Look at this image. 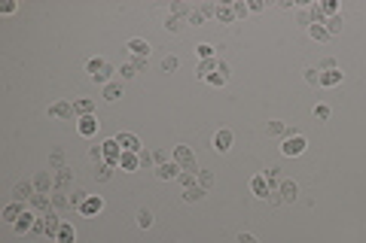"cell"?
<instances>
[{"label": "cell", "instance_id": "41", "mask_svg": "<svg viewBox=\"0 0 366 243\" xmlns=\"http://www.w3.org/2000/svg\"><path fill=\"white\" fill-rule=\"evenodd\" d=\"M199 186L208 192V188L214 186V174H211V170H199Z\"/></svg>", "mask_w": 366, "mask_h": 243}, {"label": "cell", "instance_id": "37", "mask_svg": "<svg viewBox=\"0 0 366 243\" xmlns=\"http://www.w3.org/2000/svg\"><path fill=\"white\" fill-rule=\"evenodd\" d=\"M171 16H177V18H190V6L177 0V4H171Z\"/></svg>", "mask_w": 366, "mask_h": 243}, {"label": "cell", "instance_id": "20", "mask_svg": "<svg viewBox=\"0 0 366 243\" xmlns=\"http://www.w3.org/2000/svg\"><path fill=\"white\" fill-rule=\"evenodd\" d=\"M70 186H73V170H70V168H61V170L55 174V188H58V192H67Z\"/></svg>", "mask_w": 366, "mask_h": 243}, {"label": "cell", "instance_id": "3", "mask_svg": "<svg viewBox=\"0 0 366 243\" xmlns=\"http://www.w3.org/2000/svg\"><path fill=\"white\" fill-rule=\"evenodd\" d=\"M174 161L183 170H196V155H193L190 146H174Z\"/></svg>", "mask_w": 366, "mask_h": 243}, {"label": "cell", "instance_id": "10", "mask_svg": "<svg viewBox=\"0 0 366 243\" xmlns=\"http://www.w3.org/2000/svg\"><path fill=\"white\" fill-rule=\"evenodd\" d=\"M278 194H281V200H284V204H293V200H296V194H299V186L293 182V180H281Z\"/></svg>", "mask_w": 366, "mask_h": 243}, {"label": "cell", "instance_id": "27", "mask_svg": "<svg viewBox=\"0 0 366 243\" xmlns=\"http://www.w3.org/2000/svg\"><path fill=\"white\" fill-rule=\"evenodd\" d=\"M266 134H269V137H287V134H290V125H284V122L272 118L269 125H266Z\"/></svg>", "mask_w": 366, "mask_h": 243}, {"label": "cell", "instance_id": "32", "mask_svg": "<svg viewBox=\"0 0 366 243\" xmlns=\"http://www.w3.org/2000/svg\"><path fill=\"white\" fill-rule=\"evenodd\" d=\"M110 176H113V164H107V161H101V164L95 168V180H98V182H107Z\"/></svg>", "mask_w": 366, "mask_h": 243}, {"label": "cell", "instance_id": "1", "mask_svg": "<svg viewBox=\"0 0 366 243\" xmlns=\"http://www.w3.org/2000/svg\"><path fill=\"white\" fill-rule=\"evenodd\" d=\"M86 73L95 79V82H110V73H113V67H110V61H104V58H92L89 64H86Z\"/></svg>", "mask_w": 366, "mask_h": 243}, {"label": "cell", "instance_id": "49", "mask_svg": "<svg viewBox=\"0 0 366 243\" xmlns=\"http://www.w3.org/2000/svg\"><path fill=\"white\" fill-rule=\"evenodd\" d=\"M226 79H229V76H223V73L217 70V73H211V76H208V82H211V86H223Z\"/></svg>", "mask_w": 366, "mask_h": 243}, {"label": "cell", "instance_id": "52", "mask_svg": "<svg viewBox=\"0 0 366 243\" xmlns=\"http://www.w3.org/2000/svg\"><path fill=\"white\" fill-rule=\"evenodd\" d=\"M232 10H235V16H238V18H244V16L250 12V6H247V4H232Z\"/></svg>", "mask_w": 366, "mask_h": 243}, {"label": "cell", "instance_id": "8", "mask_svg": "<svg viewBox=\"0 0 366 243\" xmlns=\"http://www.w3.org/2000/svg\"><path fill=\"white\" fill-rule=\"evenodd\" d=\"M31 182H34V188L40 192V194H49V188H55V176H52L49 170H40V174H37Z\"/></svg>", "mask_w": 366, "mask_h": 243}, {"label": "cell", "instance_id": "47", "mask_svg": "<svg viewBox=\"0 0 366 243\" xmlns=\"http://www.w3.org/2000/svg\"><path fill=\"white\" fill-rule=\"evenodd\" d=\"M31 234H46V219H43V216H37V222H34Z\"/></svg>", "mask_w": 366, "mask_h": 243}, {"label": "cell", "instance_id": "2", "mask_svg": "<svg viewBox=\"0 0 366 243\" xmlns=\"http://www.w3.org/2000/svg\"><path fill=\"white\" fill-rule=\"evenodd\" d=\"M34 194H37V188H34V182H28V180L13 186V200H19V204H25V207L31 204V198H34Z\"/></svg>", "mask_w": 366, "mask_h": 243}, {"label": "cell", "instance_id": "54", "mask_svg": "<svg viewBox=\"0 0 366 243\" xmlns=\"http://www.w3.org/2000/svg\"><path fill=\"white\" fill-rule=\"evenodd\" d=\"M323 70H336V58H323V61H320V73H323Z\"/></svg>", "mask_w": 366, "mask_h": 243}, {"label": "cell", "instance_id": "14", "mask_svg": "<svg viewBox=\"0 0 366 243\" xmlns=\"http://www.w3.org/2000/svg\"><path fill=\"white\" fill-rule=\"evenodd\" d=\"M214 149H217V152H229V149H232V131H226V128L217 131V134H214Z\"/></svg>", "mask_w": 366, "mask_h": 243}, {"label": "cell", "instance_id": "59", "mask_svg": "<svg viewBox=\"0 0 366 243\" xmlns=\"http://www.w3.org/2000/svg\"><path fill=\"white\" fill-rule=\"evenodd\" d=\"M0 12H4V16H13V12H16V4L10 0V4H4V10H0Z\"/></svg>", "mask_w": 366, "mask_h": 243}, {"label": "cell", "instance_id": "40", "mask_svg": "<svg viewBox=\"0 0 366 243\" xmlns=\"http://www.w3.org/2000/svg\"><path fill=\"white\" fill-rule=\"evenodd\" d=\"M137 225L140 228H150L153 225V213L150 210H137Z\"/></svg>", "mask_w": 366, "mask_h": 243}, {"label": "cell", "instance_id": "58", "mask_svg": "<svg viewBox=\"0 0 366 243\" xmlns=\"http://www.w3.org/2000/svg\"><path fill=\"white\" fill-rule=\"evenodd\" d=\"M247 6H250V10H253V12H260V10H263V6H266V4H263V0H250V4H247Z\"/></svg>", "mask_w": 366, "mask_h": 243}, {"label": "cell", "instance_id": "43", "mask_svg": "<svg viewBox=\"0 0 366 243\" xmlns=\"http://www.w3.org/2000/svg\"><path fill=\"white\" fill-rule=\"evenodd\" d=\"M177 64H180V61H177V55H165V58H162V70H165V73L177 70Z\"/></svg>", "mask_w": 366, "mask_h": 243}, {"label": "cell", "instance_id": "51", "mask_svg": "<svg viewBox=\"0 0 366 243\" xmlns=\"http://www.w3.org/2000/svg\"><path fill=\"white\" fill-rule=\"evenodd\" d=\"M86 198H89V194H86L83 188H77V192H73V198H70V200H73V207H80V204H83Z\"/></svg>", "mask_w": 366, "mask_h": 243}, {"label": "cell", "instance_id": "9", "mask_svg": "<svg viewBox=\"0 0 366 243\" xmlns=\"http://www.w3.org/2000/svg\"><path fill=\"white\" fill-rule=\"evenodd\" d=\"M180 174H183V168L177 164L174 158H171V161H165V164H159V168H156V176H159V180H177Z\"/></svg>", "mask_w": 366, "mask_h": 243}, {"label": "cell", "instance_id": "18", "mask_svg": "<svg viewBox=\"0 0 366 243\" xmlns=\"http://www.w3.org/2000/svg\"><path fill=\"white\" fill-rule=\"evenodd\" d=\"M125 46L134 52V58H146V55H150V43H146V40H140V36H131Z\"/></svg>", "mask_w": 366, "mask_h": 243}, {"label": "cell", "instance_id": "31", "mask_svg": "<svg viewBox=\"0 0 366 243\" xmlns=\"http://www.w3.org/2000/svg\"><path fill=\"white\" fill-rule=\"evenodd\" d=\"M122 98V82H107L104 86V100H119Z\"/></svg>", "mask_w": 366, "mask_h": 243}, {"label": "cell", "instance_id": "57", "mask_svg": "<svg viewBox=\"0 0 366 243\" xmlns=\"http://www.w3.org/2000/svg\"><path fill=\"white\" fill-rule=\"evenodd\" d=\"M323 16H336V4L329 0V4H323Z\"/></svg>", "mask_w": 366, "mask_h": 243}, {"label": "cell", "instance_id": "44", "mask_svg": "<svg viewBox=\"0 0 366 243\" xmlns=\"http://www.w3.org/2000/svg\"><path fill=\"white\" fill-rule=\"evenodd\" d=\"M305 82H308V86H320V70L308 67V70H305Z\"/></svg>", "mask_w": 366, "mask_h": 243}, {"label": "cell", "instance_id": "42", "mask_svg": "<svg viewBox=\"0 0 366 243\" xmlns=\"http://www.w3.org/2000/svg\"><path fill=\"white\" fill-rule=\"evenodd\" d=\"M329 116H333V110H329L326 104H317V106H314V118H320V122H326Z\"/></svg>", "mask_w": 366, "mask_h": 243}, {"label": "cell", "instance_id": "22", "mask_svg": "<svg viewBox=\"0 0 366 243\" xmlns=\"http://www.w3.org/2000/svg\"><path fill=\"white\" fill-rule=\"evenodd\" d=\"M238 16H235V10H232V4H220L217 6V22L220 24H232Z\"/></svg>", "mask_w": 366, "mask_h": 243}, {"label": "cell", "instance_id": "26", "mask_svg": "<svg viewBox=\"0 0 366 243\" xmlns=\"http://www.w3.org/2000/svg\"><path fill=\"white\" fill-rule=\"evenodd\" d=\"M67 207H73V200H70V194L67 192H52V210H67Z\"/></svg>", "mask_w": 366, "mask_h": 243}, {"label": "cell", "instance_id": "60", "mask_svg": "<svg viewBox=\"0 0 366 243\" xmlns=\"http://www.w3.org/2000/svg\"><path fill=\"white\" fill-rule=\"evenodd\" d=\"M131 67H134V70H143V67H146V58H134Z\"/></svg>", "mask_w": 366, "mask_h": 243}, {"label": "cell", "instance_id": "56", "mask_svg": "<svg viewBox=\"0 0 366 243\" xmlns=\"http://www.w3.org/2000/svg\"><path fill=\"white\" fill-rule=\"evenodd\" d=\"M202 22H205V18H202V16H199V12H190V18H187V24H196V28H199V24H202Z\"/></svg>", "mask_w": 366, "mask_h": 243}, {"label": "cell", "instance_id": "34", "mask_svg": "<svg viewBox=\"0 0 366 243\" xmlns=\"http://www.w3.org/2000/svg\"><path fill=\"white\" fill-rule=\"evenodd\" d=\"M49 168H52V170L67 168V164H64V149H52V152H49Z\"/></svg>", "mask_w": 366, "mask_h": 243}, {"label": "cell", "instance_id": "13", "mask_svg": "<svg viewBox=\"0 0 366 243\" xmlns=\"http://www.w3.org/2000/svg\"><path fill=\"white\" fill-rule=\"evenodd\" d=\"M98 125H101V122H98L95 116H83L77 128H80V134H83V137H95V134H98Z\"/></svg>", "mask_w": 366, "mask_h": 243}, {"label": "cell", "instance_id": "15", "mask_svg": "<svg viewBox=\"0 0 366 243\" xmlns=\"http://www.w3.org/2000/svg\"><path fill=\"white\" fill-rule=\"evenodd\" d=\"M119 168H122L125 174H134V170L140 168V155H137V152H122V158H119Z\"/></svg>", "mask_w": 366, "mask_h": 243}, {"label": "cell", "instance_id": "5", "mask_svg": "<svg viewBox=\"0 0 366 243\" xmlns=\"http://www.w3.org/2000/svg\"><path fill=\"white\" fill-rule=\"evenodd\" d=\"M28 210H31V213H37V216H43V213H49V210H52V194H40V192H37V194L31 198V204H28Z\"/></svg>", "mask_w": 366, "mask_h": 243}, {"label": "cell", "instance_id": "16", "mask_svg": "<svg viewBox=\"0 0 366 243\" xmlns=\"http://www.w3.org/2000/svg\"><path fill=\"white\" fill-rule=\"evenodd\" d=\"M250 188H253V194H256V198H263V200L275 192V188L266 182V176H253V180H250Z\"/></svg>", "mask_w": 366, "mask_h": 243}, {"label": "cell", "instance_id": "35", "mask_svg": "<svg viewBox=\"0 0 366 243\" xmlns=\"http://www.w3.org/2000/svg\"><path fill=\"white\" fill-rule=\"evenodd\" d=\"M308 36H314V40H329V34H326V28H323L320 22H314V24L308 28Z\"/></svg>", "mask_w": 366, "mask_h": 243}, {"label": "cell", "instance_id": "23", "mask_svg": "<svg viewBox=\"0 0 366 243\" xmlns=\"http://www.w3.org/2000/svg\"><path fill=\"white\" fill-rule=\"evenodd\" d=\"M217 70H220V61H217V58H208V61H202V64L196 67V76H199V79H208V76L217 73Z\"/></svg>", "mask_w": 366, "mask_h": 243}, {"label": "cell", "instance_id": "33", "mask_svg": "<svg viewBox=\"0 0 366 243\" xmlns=\"http://www.w3.org/2000/svg\"><path fill=\"white\" fill-rule=\"evenodd\" d=\"M177 182H180L183 188H190V186H199V170H183V174L177 176Z\"/></svg>", "mask_w": 366, "mask_h": 243}, {"label": "cell", "instance_id": "17", "mask_svg": "<svg viewBox=\"0 0 366 243\" xmlns=\"http://www.w3.org/2000/svg\"><path fill=\"white\" fill-rule=\"evenodd\" d=\"M34 222H37V213L25 210V213H22V219H19V222L13 225V231H16V234H28V231L34 228Z\"/></svg>", "mask_w": 366, "mask_h": 243}, {"label": "cell", "instance_id": "19", "mask_svg": "<svg viewBox=\"0 0 366 243\" xmlns=\"http://www.w3.org/2000/svg\"><path fill=\"white\" fill-rule=\"evenodd\" d=\"M116 143L122 146V152H140V140L134 134H116Z\"/></svg>", "mask_w": 366, "mask_h": 243}, {"label": "cell", "instance_id": "12", "mask_svg": "<svg viewBox=\"0 0 366 243\" xmlns=\"http://www.w3.org/2000/svg\"><path fill=\"white\" fill-rule=\"evenodd\" d=\"M28 207L25 204H19V200H13L10 207H4V222H10V225H16L19 219H22V213H25Z\"/></svg>", "mask_w": 366, "mask_h": 243}, {"label": "cell", "instance_id": "6", "mask_svg": "<svg viewBox=\"0 0 366 243\" xmlns=\"http://www.w3.org/2000/svg\"><path fill=\"white\" fill-rule=\"evenodd\" d=\"M281 152H284V155H290V158H293V155H302V152H305V137H302V134L287 137V140L281 143Z\"/></svg>", "mask_w": 366, "mask_h": 243}, {"label": "cell", "instance_id": "28", "mask_svg": "<svg viewBox=\"0 0 366 243\" xmlns=\"http://www.w3.org/2000/svg\"><path fill=\"white\" fill-rule=\"evenodd\" d=\"M55 240H58V243H73V240H77V231H73V225H70V222H61Z\"/></svg>", "mask_w": 366, "mask_h": 243}, {"label": "cell", "instance_id": "4", "mask_svg": "<svg viewBox=\"0 0 366 243\" xmlns=\"http://www.w3.org/2000/svg\"><path fill=\"white\" fill-rule=\"evenodd\" d=\"M101 210H104V198H98V194H89L83 204L77 207V213H80V216H98Z\"/></svg>", "mask_w": 366, "mask_h": 243}, {"label": "cell", "instance_id": "55", "mask_svg": "<svg viewBox=\"0 0 366 243\" xmlns=\"http://www.w3.org/2000/svg\"><path fill=\"white\" fill-rule=\"evenodd\" d=\"M238 243H260V240H256L253 234H247V231H241V234H238Z\"/></svg>", "mask_w": 366, "mask_h": 243}, {"label": "cell", "instance_id": "53", "mask_svg": "<svg viewBox=\"0 0 366 243\" xmlns=\"http://www.w3.org/2000/svg\"><path fill=\"white\" fill-rule=\"evenodd\" d=\"M119 73H122V79H134V76H137V70H134L131 64H122V70H119Z\"/></svg>", "mask_w": 366, "mask_h": 243}, {"label": "cell", "instance_id": "38", "mask_svg": "<svg viewBox=\"0 0 366 243\" xmlns=\"http://www.w3.org/2000/svg\"><path fill=\"white\" fill-rule=\"evenodd\" d=\"M165 30H171V34L183 30V18H177V16H168V18H165Z\"/></svg>", "mask_w": 366, "mask_h": 243}, {"label": "cell", "instance_id": "48", "mask_svg": "<svg viewBox=\"0 0 366 243\" xmlns=\"http://www.w3.org/2000/svg\"><path fill=\"white\" fill-rule=\"evenodd\" d=\"M199 16H202V18H208V16H217V6H214V4H202V6H199Z\"/></svg>", "mask_w": 366, "mask_h": 243}, {"label": "cell", "instance_id": "24", "mask_svg": "<svg viewBox=\"0 0 366 243\" xmlns=\"http://www.w3.org/2000/svg\"><path fill=\"white\" fill-rule=\"evenodd\" d=\"M43 219H46V237H55V234H58V228H61L58 210H49V213H43Z\"/></svg>", "mask_w": 366, "mask_h": 243}, {"label": "cell", "instance_id": "30", "mask_svg": "<svg viewBox=\"0 0 366 243\" xmlns=\"http://www.w3.org/2000/svg\"><path fill=\"white\" fill-rule=\"evenodd\" d=\"M342 24H345V22H342V16H329V18L323 22V28H326V34H329V36L342 34Z\"/></svg>", "mask_w": 366, "mask_h": 243}, {"label": "cell", "instance_id": "39", "mask_svg": "<svg viewBox=\"0 0 366 243\" xmlns=\"http://www.w3.org/2000/svg\"><path fill=\"white\" fill-rule=\"evenodd\" d=\"M196 55H199L202 61H208V58H214V46H211V43H199V46H196Z\"/></svg>", "mask_w": 366, "mask_h": 243}, {"label": "cell", "instance_id": "46", "mask_svg": "<svg viewBox=\"0 0 366 243\" xmlns=\"http://www.w3.org/2000/svg\"><path fill=\"white\" fill-rule=\"evenodd\" d=\"M89 158L101 164V161H104V146H92V149H89Z\"/></svg>", "mask_w": 366, "mask_h": 243}, {"label": "cell", "instance_id": "29", "mask_svg": "<svg viewBox=\"0 0 366 243\" xmlns=\"http://www.w3.org/2000/svg\"><path fill=\"white\" fill-rule=\"evenodd\" d=\"M202 198H205V188H202V186H190V188H183V200H187V204H199Z\"/></svg>", "mask_w": 366, "mask_h": 243}, {"label": "cell", "instance_id": "50", "mask_svg": "<svg viewBox=\"0 0 366 243\" xmlns=\"http://www.w3.org/2000/svg\"><path fill=\"white\" fill-rule=\"evenodd\" d=\"M153 158H156V168H159V164H165V161H168V152L165 149H153Z\"/></svg>", "mask_w": 366, "mask_h": 243}, {"label": "cell", "instance_id": "21", "mask_svg": "<svg viewBox=\"0 0 366 243\" xmlns=\"http://www.w3.org/2000/svg\"><path fill=\"white\" fill-rule=\"evenodd\" d=\"M339 82H342V70H339V67L320 73V86H323V88H333V86H339Z\"/></svg>", "mask_w": 366, "mask_h": 243}, {"label": "cell", "instance_id": "11", "mask_svg": "<svg viewBox=\"0 0 366 243\" xmlns=\"http://www.w3.org/2000/svg\"><path fill=\"white\" fill-rule=\"evenodd\" d=\"M49 116L52 118H73V116H77V110H73V104H67V100H55L49 106Z\"/></svg>", "mask_w": 366, "mask_h": 243}, {"label": "cell", "instance_id": "36", "mask_svg": "<svg viewBox=\"0 0 366 243\" xmlns=\"http://www.w3.org/2000/svg\"><path fill=\"white\" fill-rule=\"evenodd\" d=\"M263 176H266V182H269L272 188H275V186H281V168H269Z\"/></svg>", "mask_w": 366, "mask_h": 243}, {"label": "cell", "instance_id": "25", "mask_svg": "<svg viewBox=\"0 0 366 243\" xmlns=\"http://www.w3.org/2000/svg\"><path fill=\"white\" fill-rule=\"evenodd\" d=\"M73 110H77L80 118H83V116H92V112H95V100H92V98H77V100H73Z\"/></svg>", "mask_w": 366, "mask_h": 243}, {"label": "cell", "instance_id": "7", "mask_svg": "<svg viewBox=\"0 0 366 243\" xmlns=\"http://www.w3.org/2000/svg\"><path fill=\"white\" fill-rule=\"evenodd\" d=\"M101 146H104V161H107V164H119V158H122V146L116 143V137H113V140H104Z\"/></svg>", "mask_w": 366, "mask_h": 243}, {"label": "cell", "instance_id": "45", "mask_svg": "<svg viewBox=\"0 0 366 243\" xmlns=\"http://www.w3.org/2000/svg\"><path fill=\"white\" fill-rule=\"evenodd\" d=\"M137 155H140V168H156V158H153V152H143V149H140Z\"/></svg>", "mask_w": 366, "mask_h": 243}]
</instances>
